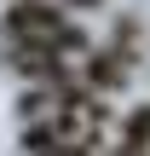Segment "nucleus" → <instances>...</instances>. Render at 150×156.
I'll list each match as a JSON object with an SVG mask.
<instances>
[{"label":"nucleus","instance_id":"obj_1","mask_svg":"<svg viewBox=\"0 0 150 156\" xmlns=\"http://www.w3.org/2000/svg\"><path fill=\"white\" fill-rule=\"evenodd\" d=\"M58 23H64V6H58V0H12V6L0 12L6 41H40V35H52Z\"/></svg>","mask_w":150,"mask_h":156},{"label":"nucleus","instance_id":"obj_4","mask_svg":"<svg viewBox=\"0 0 150 156\" xmlns=\"http://www.w3.org/2000/svg\"><path fill=\"white\" fill-rule=\"evenodd\" d=\"M69 6H98V0H69Z\"/></svg>","mask_w":150,"mask_h":156},{"label":"nucleus","instance_id":"obj_5","mask_svg":"<svg viewBox=\"0 0 150 156\" xmlns=\"http://www.w3.org/2000/svg\"><path fill=\"white\" fill-rule=\"evenodd\" d=\"M133 156H150V151H133Z\"/></svg>","mask_w":150,"mask_h":156},{"label":"nucleus","instance_id":"obj_2","mask_svg":"<svg viewBox=\"0 0 150 156\" xmlns=\"http://www.w3.org/2000/svg\"><path fill=\"white\" fill-rule=\"evenodd\" d=\"M127 69H133V52H127V46H110V52H87L81 81H87L92 93H116V87H127Z\"/></svg>","mask_w":150,"mask_h":156},{"label":"nucleus","instance_id":"obj_3","mask_svg":"<svg viewBox=\"0 0 150 156\" xmlns=\"http://www.w3.org/2000/svg\"><path fill=\"white\" fill-rule=\"evenodd\" d=\"M133 151H150V104H139L127 116V127H121V151L116 156H133Z\"/></svg>","mask_w":150,"mask_h":156}]
</instances>
